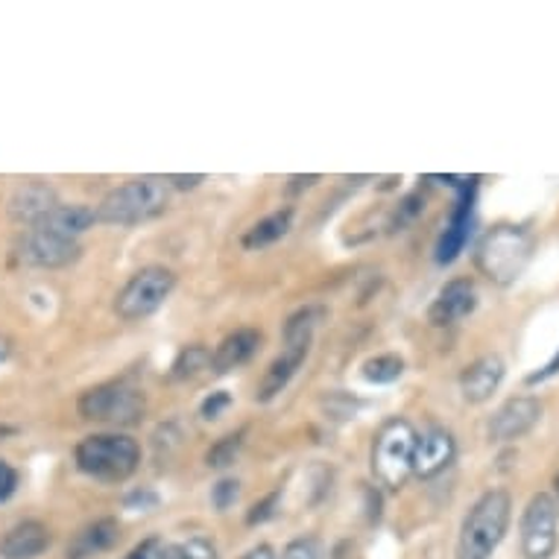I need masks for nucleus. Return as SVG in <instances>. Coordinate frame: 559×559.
Listing matches in <instances>:
<instances>
[{"label": "nucleus", "instance_id": "1", "mask_svg": "<svg viewBox=\"0 0 559 559\" xmlns=\"http://www.w3.org/2000/svg\"><path fill=\"white\" fill-rule=\"evenodd\" d=\"M513 519V501L504 489H489L477 498L460 524L457 559H489L504 542Z\"/></svg>", "mask_w": 559, "mask_h": 559}, {"label": "nucleus", "instance_id": "2", "mask_svg": "<svg viewBox=\"0 0 559 559\" xmlns=\"http://www.w3.org/2000/svg\"><path fill=\"white\" fill-rule=\"evenodd\" d=\"M533 247H536V240H533V235L524 226L501 223L496 229L486 231L484 240L477 243L475 264L489 282L507 287L513 285L515 278L527 270L533 258Z\"/></svg>", "mask_w": 559, "mask_h": 559}, {"label": "nucleus", "instance_id": "3", "mask_svg": "<svg viewBox=\"0 0 559 559\" xmlns=\"http://www.w3.org/2000/svg\"><path fill=\"white\" fill-rule=\"evenodd\" d=\"M167 202H170L167 179L144 176L106 193L97 209V221L109 226H138L162 217L167 212Z\"/></svg>", "mask_w": 559, "mask_h": 559}, {"label": "nucleus", "instance_id": "4", "mask_svg": "<svg viewBox=\"0 0 559 559\" xmlns=\"http://www.w3.org/2000/svg\"><path fill=\"white\" fill-rule=\"evenodd\" d=\"M76 468L94 480L120 484L138 472L141 449L127 433H92L74 451Z\"/></svg>", "mask_w": 559, "mask_h": 559}, {"label": "nucleus", "instance_id": "5", "mask_svg": "<svg viewBox=\"0 0 559 559\" xmlns=\"http://www.w3.org/2000/svg\"><path fill=\"white\" fill-rule=\"evenodd\" d=\"M76 411L88 423L115 425V428H129L144 419L147 411V399L138 386L127 384V381H109V384L92 386L80 395Z\"/></svg>", "mask_w": 559, "mask_h": 559}, {"label": "nucleus", "instance_id": "6", "mask_svg": "<svg viewBox=\"0 0 559 559\" xmlns=\"http://www.w3.org/2000/svg\"><path fill=\"white\" fill-rule=\"evenodd\" d=\"M419 433L407 419H393L378 431L372 442V475L386 489H402L413 475V454H416Z\"/></svg>", "mask_w": 559, "mask_h": 559}, {"label": "nucleus", "instance_id": "7", "mask_svg": "<svg viewBox=\"0 0 559 559\" xmlns=\"http://www.w3.org/2000/svg\"><path fill=\"white\" fill-rule=\"evenodd\" d=\"M174 287V270H167V266H144L123 285V290L115 299V313L127 322L147 320L150 313H156L170 299Z\"/></svg>", "mask_w": 559, "mask_h": 559}, {"label": "nucleus", "instance_id": "8", "mask_svg": "<svg viewBox=\"0 0 559 559\" xmlns=\"http://www.w3.org/2000/svg\"><path fill=\"white\" fill-rule=\"evenodd\" d=\"M559 507L548 492H536L522 513V557L550 559L557 554Z\"/></svg>", "mask_w": 559, "mask_h": 559}, {"label": "nucleus", "instance_id": "9", "mask_svg": "<svg viewBox=\"0 0 559 559\" xmlns=\"http://www.w3.org/2000/svg\"><path fill=\"white\" fill-rule=\"evenodd\" d=\"M542 423V402L533 395H515L492 413L489 419V440L492 442H513L522 440L524 433H531Z\"/></svg>", "mask_w": 559, "mask_h": 559}, {"label": "nucleus", "instance_id": "10", "mask_svg": "<svg viewBox=\"0 0 559 559\" xmlns=\"http://www.w3.org/2000/svg\"><path fill=\"white\" fill-rule=\"evenodd\" d=\"M80 243L71 238H59V235H50V231L33 229L21 243V261L29 266H41V270H56V266L74 264L80 258Z\"/></svg>", "mask_w": 559, "mask_h": 559}, {"label": "nucleus", "instance_id": "11", "mask_svg": "<svg viewBox=\"0 0 559 559\" xmlns=\"http://www.w3.org/2000/svg\"><path fill=\"white\" fill-rule=\"evenodd\" d=\"M457 457V442L445 428H431L416 440V454H413V475L431 480L442 475Z\"/></svg>", "mask_w": 559, "mask_h": 559}, {"label": "nucleus", "instance_id": "12", "mask_svg": "<svg viewBox=\"0 0 559 559\" xmlns=\"http://www.w3.org/2000/svg\"><path fill=\"white\" fill-rule=\"evenodd\" d=\"M504 360L498 358V355H484V358H477L475 364H468L460 372V393H463L468 404L489 402L498 386H501V381H504Z\"/></svg>", "mask_w": 559, "mask_h": 559}, {"label": "nucleus", "instance_id": "13", "mask_svg": "<svg viewBox=\"0 0 559 559\" xmlns=\"http://www.w3.org/2000/svg\"><path fill=\"white\" fill-rule=\"evenodd\" d=\"M472 205H475V179L468 185H463V191H460L457 209L451 214L449 226H445L440 243H437V264H451V261H457L463 247H466L468 226H472Z\"/></svg>", "mask_w": 559, "mask_h": 559}, {"label": "nucleus", "instance_id": "14", "mask_svg": "<svg viewBox=\"0 0 559 559\" xmlns=\"http://www.w3.org/2000/svg\"><path fill=\"white\" fill-rule=\"evenodd\" d=\"M475 308V282H468V278H454V282H449V285L442 287L440 296L433 299L431 311H428V320H431L433 325H454V322L466 320Z\"/></svg>", "mask_w": 559, "mask_h": 559}, {"label": "nucleus", "instance_id": "15", "mask_svg": "<svg viewBox=\"0 0 559 559\" xmlns=\"http://www.w3.org/2000/svg\"><path fill=\"white\" fill-rule=\"evenodd\" d=\"M59 200H56V191L45 182H24L15 188V193L10 197V217L19 223H29L36 226L41 217L53 212Z\"/></svg>", "mask_w": 559, "mask_h": 559}, {"label": "nucleus", "instance_id": "16", "mask_svg": "<svg viewBox=\"0 0 559 559\" xmlns=\"http://www.w3.org/2000/svg\"><path fill=\"white\" fill-rule=\"evenodd\" d=\"M258 348H261V331L238 329L235 334H229V337L223 340L221 346L214 348V376H229L231 369H240L243 364H249V360L255 358Z\"/></svg>", "mask_w": 559, "mask_h": 559}, {"label": "nucleus", "instance_id": "17", "mask_svg": "<svg viewBox=\"0 0 559 559\" xmlns=\"http://www.w3.org/2000/svg\"><path fill=\"white\" fill-rule=\"evenodd\" d=\"M308 352L311 348L305 346H285V352L278 355V358L270 364V369L264 372V378H261V384H258L255 390V399L261 404L273 402L275 395L282 393L290 381H294V376L299 372V367L305 364V358H308Z\"/></svg>", "mask_w": 559, "mask_h": 559}, {"label": "nucleus", "instance_id": "18", "mask_svg": "<svg viewBox=\"0 0 559 559\" xmlns=\"http://www.w3.org/2000/svg\"><path fill=\"white\" fill-rule=\"evenodd\" d=\"M50 545V533L41 522L15 524L3 539H0V557L3 559H36Z\"/></svg>", "mask_w": 559, "mask_h": 559}, {"label": "nucleus", "instance_id": "19", "mask_svg": "<svg viewBox=\"0 0 559 559\" xmlns=\"http://www.w3.org/2000/svg\"><path fill=\"white\" fill-rule=\"evenodd\" d=\"M94 223H97V212L94 209H85V205H56L53 212L41 217L33 229L76 240L83 231L92 229Z\"/></svg>", "mask_w": 559, "mask_h": 559}, {"label": "nucleus", "instance_id": "20", "mask_svg": "<svg viewBox=\"0 0 559 559\" xmlns=\"http://www.w3.org/2000/svg\"><path fill=\"white\" fill-rule=\"evenodd\" d=\"M120 539V524L115 519H97L85 531L76 533L74 545L68 548V559H85L100 550H109Z\"/></svg>", "mask_w": 559, "mask_h": 559}, {"label": "nucleus", "instance_id": "21", "mask_svg": "<svg viewBox=\"0 0 559 559\" xmlns=\"http://www.w3.org/2000/svg\"><path fill=\"white\" fill-rule=\"evenodd\" d=\"M294 226V209H282V212L266 214L264 221H258L252 229L243 235V249H264L273 247L275 240H282Z\"/></svg>", "mask_w": 559, "mask_h": 559}, {"label": "nucleus", "instance_id": "22", "mask_svg": "<svg viewBox=\"0 0 559 559\" xmlns=\"http://www.w3.org/2000/svg\"><path fill=\"white\" fill-rule=\"evenodd\" d=\"M325 317V308L320 305H305L285 322V346H305L311 348L313 331Z\"/></svg>", "mask_w": 559, "mask_h": 559}, {"label": "nucleus", "instance_id": "23", "mask_svg": "<svg viewBox=\"0 0 559 559\" xmlns=\"http://www.w3.org/2000/svg\"><path fill=\"white\" fill-rule=\"evenodd\" d=\"M202 369H212V352L205 346H185L176 355L174 367H170V378L174 381H191L202 372Z\"/></svg>", "mask_w": 559, "mask_h": 559}, {"label": "nucleus", "instance_id": "24", "mask_svg": "<svg viewBox=\"0 0 559 559\" xmlns=\"http://www.w3.org/2000/svg\"><path fill=\"white\" fill-rule=\"evenodd\" d=\"M360 376L367 378L369 384H393L404 376V360L399 355H376L360 367Z\"/></svg>", "mask_w": 559, "mask_h": 559}, {"label": "nucleus", "instance_id": "25", "mask_svg": "<svg viewBox=\"0 0 559 559\" xmlns=\"http://www.w3.org/2000/svg\"><path fill=\"white\" fill-rule=\"evenodd\" d=\"M243 433L247 431H238V433H226L221 440L214 442L209 454H205V463L209 468H226L235 463V457L240 454V445H243Z\"/></svg>", "mask_w": 559, "mask_h": 559}, {"label": "nucleus", "instance_id": "26", "mask_svg": "<svg viewBox=\"0 0 559 559\" xmlns=\"http://www.w3.org/2000/svg\"><path fill=\"white\" fill-rule=\"evenodd\" d=\"M240 498V484L235 477H223L221 484H214L212 489V504L217 513H226L229 507H235V501Z\"/></svg>", "mask_w": 559, "mask_h": 559}, {"label": "nucleus", "instance_id": "27", "mask_svg": "<svg viewBox=\"0 0 559 559\" xmlns=\"http://www.w3.org/2000/svg\"><path fill=\"white\" fill-rule=\"evenodd\" d=\"M423 209H425V200L419 197V193H411V197H404L402 205L395 209L393 221H390V229H393V231L404 229V226H407L413 217H419V214H423Z\"/></svg>", "mask_w": 559, "mask_h": 559}, {"label": "nucleus", "instance_id": "28", "mask_svg": "<svg viewBox=\"0 0 559 559\" xmlns=\"http://www.w3.org/2000/svg\"><path fill=\"white\" fill-rule=\"evenodd\" d=\"M282 559H322L320 539H313V536L294 539L285 550H282Z\"/></svg>", "mask_w": 559, "mask_h": 559}, {"label": "nucleus", "instance_id": "29", "mask_svg": "<svg viewBox=\"0 0 559 559\" xmlns=\"http://www.w3.org/2000/svg\"><path fill=\"white\" fill-rule=\"evenodd\" d=\"M179 548H182L185 559H217V550L209 539H200V536H193L188 542H179Z\"/></svg>", "mask_w": 559, "mask_h": 559}, {"label": "nucleus", "instance_id": "30", "mask_svg": "<svg viewBox=\"0 0 559 559\" xmlns=\"http://www.w3.org/2000/svg\"><path fill=\"white\" fill-rule=\"evenodd\" d=\"M278 498H282V492H270L264 501H258V504L249 510L247 522L249 524H261V522H266V519H273L275 507H278Z\"/></svg>", "mask_w": 559, "mask_h": 559}, {"label": "nucleus", "instance_id": "31", "mask_svg": "<svg viewBox=\"0 0 559 559\" xmlns=\"http://www.w3.org/2000/svg\"><path fill=\"white\" fill-rule=\"evenodd\" d=\"M231 404V395L226 393V390H217V393H212L205 402H202V419H217L226 407Z\"/></svg>", "mask_w": 559, "mask_h": 559}, {"label": "nucleus", "instance_id": "32", "mask_svg": "<svg viewBox=\"0 0 559 559\" xmlns=\"http://www.w3.org/2000/svg\"><path fill=\"white\" fill-rule=\"evenodd\" d=\"M15 486H19V472H15L10 463H3V460H0V504L15 492Z\"/></svg>", "mask_w": 559, "mask_h": 559}, {"label": "nucleus", "instance_id": "33", "mask_svg": "<svg viewBox=\"0 0 559 559\" xmlns=\"http://www.w3.org/2000/svg\"><path fill=\"white\" fill-rule=\"evenodd\" d=\"M559 372V352H557V358L550 360L548 367L539 369V372H531L527 376V384H539V381H548V378H554Z\"/></svg>", "mask_w": 559, "mask_h": 559}, {"label": "nucleus", "instance_id": "34", "mask_svg": "<svg viewBox=\"0 0 559 559\" xmlns=\"http://www.w3.org/2000/svg\"><path fill=\"white\" fill-rule=\"evenodd\" d=\"M205 176L193 174V176H167V185H174L179 191H188V188H197Z\"/></svg>", "mask_w": 559, "mask_h": 559}, {"label": "nucleus", "instance_id": "35", "mask_svg": "<svg viewBox=\"0 0 559 559\" xmlns=\"http://www.w3.org/2000/svg\"><path fill=\"white\" fill-rule=\"evenodd\" d=\"M320 182V176H290V185H287V191L299 193L302 188H311V185Z\"/></svg>", "mask_w": 559, "mask_h": 559}, {"label": "nucleus", "instance_id": "36", "mask_svg": "<svg viewBox=\"0 0 559 559\" xmlns=\"http://www.w3.org/2000/svg\"><path fill=\"white\" fill-rule=\"evenodd\" d=\"M240 559H278V557H275V550L270 548V545H258V548H252Z\"/></svg>", "mask_w": 559, "mask_h": 559}, {"label": "nucleus", "instance_id": "37", "mask_svg": "<svg viewBox=\"0 0 559 559\" xmlns=\"http://www.w3.org/2000/svg\"><path fill=\"white\" fill-rule=\"evenodd\" d=\"M153 559H185V554H182V548H179V545H167V548L156 550V557H153Z\"/></svg>", "mask_w": 559, "mask_h": 559}, {"label": "nucleus", "instance_id": "38", "mask_svg": "<svg viewBox=\"0 0 559 559\" xmlns=\"http://www.w3.org/2000/svg\"><path fill=\"white\" fill-rule=\"evenodd\" d=\"M153 550H156V542H144L141 548L132 550V557L129 559H153Z\"/></svg>", "mask_w": 559, "mask_h": 559}, {"label": "nucleus", "instance_id": "39", "mask_svg": "<svg viewBox=\"0 0 559 559\" xmlns=\"http://www.w3.org/2000/svg\"><path fill=\"white\" fill-rule=\"evenodd\" d=\"M10 352H12L10 337H0V364H3V360L10 358Z\"/></svg>", "mask_w": 559, "mask_h": 559}]
</instances>
